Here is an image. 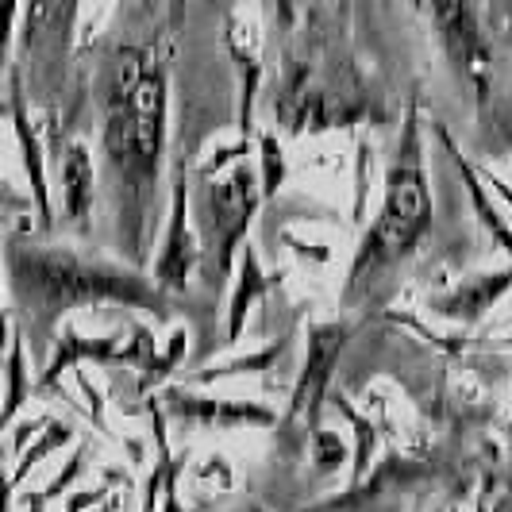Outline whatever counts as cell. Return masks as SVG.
I'll return each instance as SVG.
<instances>
[{
  "mask_svg": "<svg viewBox=\"0 0 512 512\" xmlns=\"http://www.w3.org/2000/svg\"><path fill=\"white\" fill-rule=\"evenodd\" d=\"M178 474H181V462L174 459L170 462V470H166V478H162V505H158V512H181Z\"/></svg>",
  "mask_w": 512,
  "mask_h": 512,
  "instance_id": "24",
  "label": "cell"
},
{
  "mask_svg": "<svg viewBox=\"0 0 512 512\" xmlns=\"http://www.w3.org/2000/svg\"><path fill=\"white\" fill-rule=\"evenodd\" d=\"M12 478L4 474V466H0V512H12Z\"/></svg>",
  "mask_w": 512,
  "mask_h": 512,
  "instance_id": "28",
  "label": "cell"
},
{
  "mask_svg": "<svg viewBox=\"0 0 512 512\" xmlns=\"http://www.w3.org/2000/svg\"><path fill=\"white\" fill-rule=\"evenodd\" d=\"M124 335H81V332H62L58 347H54V359L47 362L39 389H51L66 370H77L81 362H104V366H116V351H120Z\"/></svg>",
  "mask_w": 512,
  "mask_h": 512,
  "instance_id": "13",
  "label": "cell"
},
{
  "mask_svg": "<svg viewBox=\"0 0 512 512\" xmlns=\"http://www.w3.org/2000/svg\"><path fill=\"white\" fill-rule=\"evenodd\" d=\"M255 512H262V509H255Z\"/></svg>",
  "mask_w": 512,
  "mask_h": 512,
  "instance_id": "31",
  "label": "cell"
},
{
  "mask_svg": "<svg viewBox=\"0 0 512 512\" xmlns=\"http://www.w3.org/2000/svg\"><path fill=\"white\" fill-rule=\"evenodd\" d=\"M347 347V328L343 324H308L305 335V366L297 374V389L289 397V409H285V424L297 428V432H316L320 424V412L324 401L332 393V378L339 355Z\"/></svg>",
  "mask_w": 512,
  "mask_h": 512,
  "instance_id": "5",
  "label": "cell"
},
{
  "mask_svg": "<svg viewBox=\"0 0 512 512\" xmlns=\"http://www.w3.org/2000/svg\"><path fill=\"white\" fill-rule=\"evenodd\" d=\"M74 439V428L70 424H62V420H47V428H43V436L35 439L31 447H27L24 455H20V462H16V470L8 474L12 478V486H24L27 482V474L39 466V462H47L58 451V447H66Z\"/></svg>",
  "mask_w": 512,
  "mask_h": 512,
  "instance_id": "18",
  "label": "cell"
},
{
  "mask_svg": "<svg viewBox=\"0 0 512 512\" xmlns=\"http://www.w3.org/2000/svg\"><path fill=\"white\" fill-rule=\"evenodd\" d=\"M166 112H170L166 66L151 51L124 47L112 66L101 147L116 189V220L131 262L143 258V231L151 220L154 185L166 154Z\"/></svg>",
  "mask_w": 512,
  "mask_h": 512,
  "instance_id": "1",
  "label": "cell"
},
{
  "mask_svg": "<svg viewBox=\"0 0 512 512\" xmlns=\"http://www.w3.org/2000/svg\"><path fill=\"white\" fill-rule=\"evenodd\" d=\"M197 216V243H201V274L208 285L224 293V285L235 274L239 251L247 247V235L262 208V189L251 166H231L228 178H205V189L197 205L189 201Z\"/></svg>",
  "mask_w": 512,
  "mask_h": 512,
  "instance_id": "4",
  "label": "cell"
},
{
  "mask_svg": "<svg viewBox=\"0 0 512 512\" xmlns=\"http://www.w3.org/2000/svg\"><path fill=\"white\" fill-rule=\"evenodd\" d=\"M366 174H370V147H362V154H359V181H355V224H362V216H366Z\"/></svg>",
  "mask_w": 512,
  "mask_h": 512,
  "instance_id": "25",
  "label": "cell"
},
{
  "mask_svg": "<svg viewBox=\"0 0 512 512\" xmlns=\"http://www.w3.org/2000/svg\"><path fill=\"white\" fill-rule=\"evenodd\" d=\"M285 351H289V335H278V339H270L266 347H258L251 355H239V359L220 362V366H205V370L189 374V382L208 385V382H220V378H239V374H262V370H274Z\"/></svg>",
  "mask_w": 512,
  "mask_h": 512,
  "instance_id": "16",
  "label": "cell"
},
{
  "mask_svg": "<svg viewBox=\"0 0 512 512\" xmlns=\"http://www.w3.org/2000/svg\"><path fill=\"white\" fill-rule=\"evenodd\" d=\"M0 104H4V101H0Z\"/></svg>",
  "mask_w": 512,
  "mask_h": 512,
  "instance_id": "32",
  "label": "cell"
},
{
  "mask_svg": "<svg viewBox=\"0 0 512 512\" xmlns=\"http://www.w3.org/2000/svg\"><path fill=\"white\" fill-rule=\"evenodd\" d=\"M8 116H12V128H16V139H20V158H24V174L27 185H31V201H35V212L43 224H51V189H47V166H43V143H39V131L27 116L24 104V89H20V77L12 74V97H8Z\"/></svg>",
  "mask_w": 512,
  "mask_h": 512,
  "instance_id": "11",
  "label": "cell"
},
{
  "mask_svg": "<svg viewBox=\"0 0 512 512\" xmlns=\"http://www.w3.org/2000/svg\"><path fill=\"white\" fill-rule=\"evenodd\" d=\"M93 193H97V174H93V154L85 143H70L62 154V216L77 224L89 220L93 212Z\"/></svg>",
  "mask_w": 512,
  "mask_h": 512,
  "instance_id": "14",
  "label": "cell"
},
{
  "mask_svg": "<svg viewBox=\"0 0 512 512\" xmlns=\"http://www.w3.org/2000/svg\"><path fill=\"white\" fill-rule=\"evenodd\" d=\"M185 351H189V332L174 328V335L166 339V347L154 351L151 359H147V366L139 370V393H154V385H162L185 362Z\"/></svg>",
  "mask_w": 512,
  "mask_h": 512,
  "instance_id": "17",
  "label": "cell"
},
{
  "mask_svg": "<svg viewBox=\"0 0 512 512\" xmlns=\"http://www.w3.org/2000/svg\"><path fill=\"white\" fill-rule=\"evenodd\" d=\"M158 409L174 416L178 424H193V428H278V409L270 405H255V401H228V397H201L193 389L181 385H166L158 397Z\"/></svg>",
  "mask_w": 512,
  "mask_h": 512,
  "instance_id": "7",
  "label": "cell"
},
{
  "mask_svg": "<svg viewBox=\"0 0 512 512\" xmlns=\"http://www.w3.org/2000/svg\"><path fill=\"white\" fill-rule=\"evenodd\" d=\"M312 462H316V470L335 474V470L347 462V443L335 436V432L316 428V432H312Z\"/></svg>",
  "mask_w": 512,
  "mask_h": 512,
  "instance_id": "21",
  "label": "cell"
},
{
  "mask_svg": "<svg viewBox=\"0 0 512 512\" xmlns=\"http://www.w3.org/2000/svg\"><path fill=\"white\" fill-rule=\"evenodd\" d=\"M512 293V266L509 270H493V274H474L462 285H455L451 293H443L432 301V312L459 320V324H478L482 316H489Z\"/></svg>",
  "mask_w": 512,
  "mask_h": 512,
  "instance_id": "9",
  "label": "cell"
},
{
  "mask_svg": "<svg viewBox=\"0 0 512 512\" xmlns=\"http://www.w3.org/2000/svg\"><path fill=\"white\" fill-rule=\"evenodd\" d=\"M339 409L343 416L351 420V428H355V455H351V482L359 486V478L370 470V459H374V428H370V420L359 416V412L351 409L347 401H339Z\"/></svg>",
  "mask_w": 512,
  "mask_h": 512,
  "instance_id": "20",
  "label": "cell"
},
{
  "mask_svg": "<svg viewBox=\"0 0 512 512\" xmlns=\"http://www.w3.org/2000/svg\"><path fill=\"white\" fill-rule=\"evenodd\" d=\"M47 4H51V0H27V20H24V47H31V39H35V27L43 24V16H47Z\"/></svg>",
  "mask_w": 512,
  "mask_h": 512,
  "instance_id": "26",
  "label": "cell"
},
{
  "mask_svg": "<svg viewBox=\"0 0 512 512\" xmlns=\"http://www.w3.org/2000/svg\"><path fill=\"white\" fill-rule=\"evenodd\" d=\"M436 31L447 47V58L459 66V74L478 89V97H486L489 77V43L482 35V24L470 8V0H428Z\"/></svg>",
  "mask_w": 512,
  "mask_h": 512,
  "instance_id": "8",
  "label": "cell"
},
{
  "mask_svg": "<svg viewBox=\"0 0 512 512\" xmlns=\"http://www.w3.org/2000/svg\"><path fill=\"white\" fill-rule=\"evenodd\" d=\"M201 270V243L193 231V208H189V174L178 170L174 181V208H170V224L158 243V255L151 266V282L170 297V293H185L193 274Z\"/></svg>",
  "mask_w": 512,
  "mask_h": 512,
  "instance_id": "6",
  "label": "cell"
},
{
  "mask_svg": "<svg viewBox=\"0 0 512 512\" xmlns=\"http://www.w3.org/2000/svg\"><path fill=\"white\" fill-rule=\"evenodd\" d=\"M235 270H239V274H235V285H231V293H228V316H224V343H228V347L239 343L251 308H255L258 301H266L270 289L278 285L274 274H266V270L258 266V251L251 243L239 251V266H235Z\"/></svg>",
  "mask_w": 512,
  "mask_h": 512,
  "instance_id": "12",
  "label": "cell"
},
{
  "mask_svg": "<svg viewBox=\"0 0 512 512\" xmlns=\"http://www.w3.org/2000/svg\"><path fill=\"white\" fill-rule=\"evenodd\" d=\"M436 139H439V147L447 151V158L455 162V170H459L462 189H466V197H470L474 216H478V220H482V228L493 235V243L512 255V224L505 220V212L497 208V201H493V193H489V185L482 181V174H478V170H474V162L459 151V143L451 139V131L443 128V124H436Z\"/></svg>",
  "mask_w": 512,
  "mask_h": 512,
  "instance_id": "10",
  "label": "cell"
},
{
  "mask_svg": "<svg viewBox=\"0 0 512 512\" xmlns=\"http://www.w3.org/2000/svg\"><path fill=\"white\" fill-rule=\"evenodd\" d=\"M258 189H262V201H270L285 181V151L278 143V135L270 131H258Z\"/></svg>",
  "mask_w": 512,
  "mask_h": 512,
  "instance_id": "19",
  "label": "cell"
},
{
  "mask_svg": "<svg viewBox=\"0 0 512 512\" xmlns=\"http://www.w3.org/2000/svg\"><path fill=\"white\" fill-rule=\"evenodd\" d=\"M81 474H85V447H77L74 455L66 459V466L58 470V478H54L51 486H47V489H39V493H43V501L51 505V501H58L62 493H70V489H74V482H77V478H81Z\"/></svg>",
  "mask_w": 512,
  "mask_h": 512,
  "instance_id": "22",
  "label": "cell"
},
{
  "mask_svg": "<svg viewBox=\"0 0 512 512\" xmlns=\"http://www.w3.org/2000/svg\"><path fill=\"white\" fill-rule=\"evenodd\" d=\"M4 116H8V104H0V120H4Z\"/></svg>",
  "mask_w": 512,
  "mask_h": 512,
  "instance_id": "30",
  "label": "cell"
},
{
  "mask_svg": "<svg viewBox=\"0 0 512 512\" xmlns=\"http://www.w3.org/2000/svg\"><path fill=\"white\" fill-rule=\"evenodd\" d=\"M274 4L282 8V24H289V16H293V4H297V0H274Z\"/></svg>",
  "mask_w": 512,
  "mask_h": 512,
  "instance_id": "29",
  "label": "cell"
},
{
  "mask_svg": "<svg viewBox=\"0 0 512 512\" xmlns=\"http://www.w3.org/2000/svg\"><path fill=\"white\" fill-rule=\"evenodd\" d=\"M16 20H20V0H0V66H8V58H12Z\"/></svg>",
  "mask_w": 512,
  "mask_h": 512,
  "instance_id": "23",
  "label": "cell"
},
{
  "mask_svg": "<svg viewBox=\"0 0 512 512\" xmlns=\"http://www.w3.org/2000/svg\"><path fill=\"white\" fill-rule=\"evenodd\" d=\"M428 231H432V185H428V170H424L420 112L412 104L405 112L397 158L385 174L382 208L370 220L359 251L351 258V270H347V301H355V293L370 289L385 270L401 266L428 239Z\"/></svg>",
  "mask_w": 512,
  "mask_h": 512,
  "instance_id": "3",
  "label": "cell"
},
{
  "mask_svg": "<svg viewBox=\"0 0 512 512\" xmlns=\"http://www.w3.org/2000/svg\"><path fill=\"white\" fill-rule=\"evenodd\" d=\"M8 339H12V332H8V301H4V282H0V359L8 351Z\"/></svg>",
  "mask_w": 512,
  "mask_h": 512,
  "instance_id": "27",
  "label": "cell"
},
{
  "mask_svg": "<svg viewBox=\"0 0 512 512\" xmlns=\"http://www.w3.org/2000/svg\"><path fill=\"white\" fill-rule=\"evenodd\" d=\"M31 397V378H27V351H24V335L16 332L8 339V351H4V401H0V428H8L16 420V412L27 405Z\"/></svg>",
  "mask_w": 512,
  "mask_h": 512,
  "instance_id": "15",
  "label": "cell"
},
{
  "mask_svg": "<svg viewBox=\"0 0 512 512\" xmlns=\"http://www.w3.org/2000/svg\"><path fill=\"white\" fill-rule=\"evenodd\" d=\"M8 285L27 320L43 332L81 305H124L170 320L166 293L128 266L89 262L62 247H12L8 251Z\"/></svg>",
  "mask_w": 512,
  "mask_h": 512,
  "instance_id": "2",
  "label": "cell"
}]
</instances>
